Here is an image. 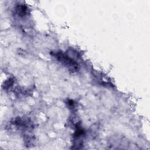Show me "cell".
Returning a JSON list of instances; mask_svg holds the SVG:
<instances>
[{"instance_id": "obj_1", "label": "cell", "mask_w": 150, "mask_h": 150, "mask_svg": "<svg viewBox=\"0 0 150 150\" xmlns=\"http://www.w3.org/2000/svg\"><path fill=\"white\" fill-rule=\"evenodd\" d=\"M52 55L64 66H66L70 70L76 71L78 69L76 62L69 56L66 55L61 51H57L52 53Z\"/></svg>"}]
</instances>
